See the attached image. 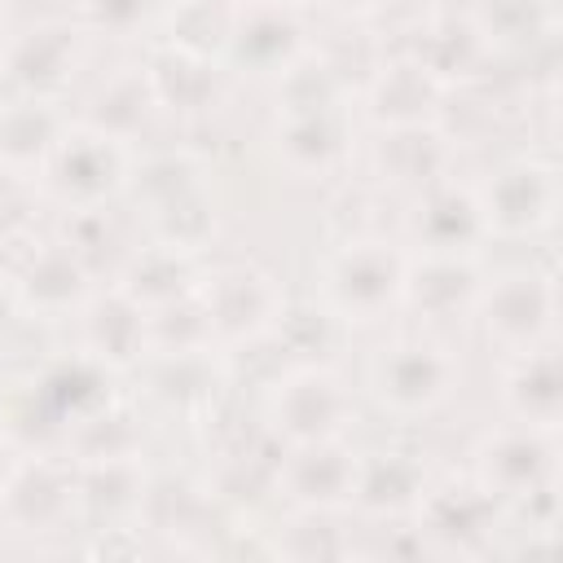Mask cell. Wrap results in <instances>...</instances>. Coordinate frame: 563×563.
I'll return each instance as SVG.
<instances>
[{
  "instance_id": "cell-25",
  "label": "cell",
  "mask_w": 563,
  "mask_h": 563,
  "mask_svg": "<svg viewBox=\"0 0 563 563\" xmlns=\"http://www.w3.org/2000/svg\"><path fill=\"white\" fill-rule=\"evenodd\" d=\"M66 330L70 347L110 369L114 378H132L150 356V312L128 299L114 282H101Z\"/></svg>"
},
{
  "instance_id": "cell-18",
  "label": "cell",
  "mask_w": 563,
  "mask_h": 563,
  "mask_svg": "<svg viewBox=\"0 0 563 563\" xmlns=\"http://www.w3.org/2000/svg\"><path fill=\"white\" fill-rule=\"evenodd\" d=\"M136 62L145 70V84H150V97H154L163 128H185V132L207 128L229 101L233 79L224 75V66L211 53H194L185 44L150 35L141 44Z\"/></svg>"
},
{
  "instance_id": "cell-32",
  "label": "cell",
  "mask_w": 563,
  "mask_h": 563,
  "mask_svg": "<svg viewBox=\"0 0 563 563\" xmlns=\"http://www.w3.org/2000/svg\"><path fill=\"white\" fill-rule=\"evenodd\" d=\"M145 422L150 413L141 405H132L128 396H114L110 405L84 413L57 444L62 457L79 462H106V457H132L145 453Z\"/></svg>"
},
{
  "instance_id": "cell-44",
  "label": "cell",
  "mask_w": 563,
  "mask_h": 563,
  "mask_svg": "<svg viewBox=\"0 0 563 563\" xmlns=\"http://www.w3.org/2000/svg\"><path fill=\"white\" fill-rule=\"evenodd\" d=\"M4 194H13V189H9V185H4V180H0V198H4Z\"/></svg>"
},
{
  "instance_id": "cell-9",
  "label": "cell",
  "mask_w": 563,
  "mask_h": 563,
  "mask_svg": "<svg viewBox=\"0 0 563 563\" xmlns=\"http://www.w3.org/2000/svg\"><path fill=\"white\" fill-rule=\"evenodd\" d=\"M141 163V145L119 141L101 128H88L70 114L40 185L35 198L48 211H97V207H123L132 176Z\"/></svg>"
},
{
  "instance_id": "cell-29",
  "label": "cell",
  "mask_w": 563,
  "mask_h": 563,
  "mask_svg": "<svg viewBox=\"0 0 563 563\" xmlns=\"http://www.w3.org/2000/svg\"><path fill=\"white\" fill-rule=\"evenodd\" d=\"M75 479H79L84 532L88 528H132L145 515L150 484H154V462H150V453L106 457V462H79L75 466Z\"/></svg>"
},
{
  "instance_id": "cell-33",
  "label": "cell",
  "mask_w": 563,
  "mask_h": 563,
  "mask_svg": "<svg viewBox=\"0 0 563 563\" xmlns=\"http://www.w3.org/2000/svg\"><path fill=\"white\" fill-rule=\"evenodd\" d=\"M356 519L352 515H325V510H282L264 537H268V554L273 559H352L361 554L356 541Z\"/></svg>"
},
{
  "instance_id": "cell-19",
  "label": "cell",
  "mask_w": 563,
  "mask_h": 563,
  "mask_svg": "<svg viewBox=\"0 0 563 563\" xmlns=\"http://www.w3.org/2000/svg\"><path fill=\"white\" fill-rule=\"evenodd\" d=\"M462 471L488 497H497L501 510H506L519 497H528V493H537V488L559 479V431L497 418L493 427H484L471 440Z\"/></svg>"
},
{
  "instance_id": "cell-7",
  "label": "cell",
  "mask_w": 563,
  "mask_h": 563,
  "mask_svg": "<svg viewBox=\"0 0 563 563\" xmlns=\"http://www.w3.org/2000/svg\"><path fill=\"white\" fill-rule=\"evenodd\" d=\"M471 185L488 229V246H532L554 233L563 211V180L550 154H506L471 176Z\"/></svg>"
},
{
  "instance_id": "cell-11",
  "label": "cell",
  "mask_w": 563,
  "mask_h": 563,
  "mask_svg": "<svg viewBox=\"0 0 563 563\" xmlns=\"http://www.w3.org/2000/svg\"><path fill=\"white\" fill-rule=\"evenodd\" d=\"M132 378H136V405L145 413L211 431L233 387V356L216 343L150 352Z\"/></svg>"
},
{
  "instance_id": "cell-41",
  "label": "cell",
  "mask_w": 563,
  "mask_h": 563,
  "mask_svg": "<svg viewBox=\"0 0 563 563\" xmlns=\"http://www.w3.org/2000/svg\"><path fill=\"white\" fill-rule=\"evenodd\" d=\"M9 31H13V22H4V18H0V70H4V48H9Z\"/></svg>"
},
{
  "instance_id": "cell-16",
  "label": "cell",
  "mask_w": 563,
  "mask_h": 563,
  "mask_svg": "<svg viewBox=\"0 0 563 563\" xmlns=\"http://www.w3.org/2000/svg\"><path fill=\"white\" fill-rule=\"evenodd\" d=\"M356 167L378 194H391L396 202H405L409 194L462 172V136L449 128V119L374 128V132H361Z\"/></svg>"
},
{
  "instance_id": "cell-43",
  "label": "cell",
  "mask_w": 563,
  "mask_h": 563,
  "mask_svg": "<svg viewBox=\"0 0 563 563\" xmlns=\"http://www.w3.org/2000/svg\"><path fill=\"white\" fill-rule=\"evenodd\" d=\"M4 378H9V369H4V352H0V387H4Z\"/></svg>"
},
{
  "instance_id": "cell-15",
  "label": "cell",
  "mask_w": 563,
  "mask_h": 563,
  "mask_svg": "<svg viewBox=\"0 0 563 563\" xmlns=\"http://www.w3.org/2000/svg\"><path fill=\"white\" fill-rule=\"evenodd\" d=\"M409 523L427 554L479 559L497 550V537L506 532V510L466 471H435Z\"/></svg>"
},
{
  "instance_id": "cell-13",
  "label": "cell",
  "mask_w": 563,
  "mask_h": 563,
  "mask_svg": "<svg viewBox=\"0 0 563 563\" xmlns=\"http://www.w3.org/2000/svg\"><path fill=\"white\" fill-rule=\"evenodd\" d=\"M92 48L97 44L70 13H44V18L13 22L4 70H0V92H26V97H48V101L70 106L88 79Z\"/></svg>"
},
{
  "instance_id": "cell-28",
  "label": "cell",
  "mask_w": 563,
  "mask_h": 563,
  "mask_svg": "<svg viewBox=\"0 0 563 563\" xmlns=\"http://www.w3.org/2000/svg\"><path fill=\"white\" fill-rule=\"evenodd\" d=\"M497 409L523 427H563V356L559 343L523 356H497Z\"/></svg>"
},
{
  "instance_id": "cell-6",
  "label": "cell",
  "mask_w": 563,
  "mask_h": 563,
  "mask_svg": "<svg viewBox=\"0 0 563 563\" xmlns=\"http://www.w3.org/2000/svg\"><path fill=\"white\" fill-rule=\"evenodd\" d=\"M317 13L299 0H229V22L216 62L233 84L273 88L290 66H299L312 48Z\"/></svg>"
},
{
  "instance_id": "cell-2",
  "label": "cell",
  "mask_w": 563,
  "mask_h": 563,
  "mask_svg": "<svg viewBox=\"0 0 563 563\" xmlns=\"http://www.w3.org/2000/svg\"><path fill=\"white\" fill-rule=\"evenodd\" d=\"M466 387V356L453 334L405 325L387 334L361 374V391L396 427H422L440 418Z\"/></svg>"
},
{
  "instance_id": "cell-12",
  "label": "cell",
  "mask_w": 563,
  "mask_h": 563,
  "mask_svg": "<svg viewBox=\"0 0 563 563\" xmlns=\"http://www.w3.org/2000/svg\"><path fill=\"white\" fill-rule=\"evenodd\" d=\"M264 145L273 167L290 185H339L356 176V150H361V123L352 106H325V110H268Z\"/></svg>"
},
{
  "instance_id": "cell-21",
  "label": "cell",
  "mask_w": 563,
  "mask_h": 563,
  "mask_svg": "<svg viewBox=\"0 0 563 563\" xmlns=\"http://www.w3.org/2000/svg\"><path fill=\"white\" fill-rule=\"evenodd\" d=\"M449 92L400 48H383L365 62L352 88V110L361 132L374 128H405V123H431L444 119Z\"/></svg>"
},
{
  "instance_id": "cell-8",
  "label": "cell",
  "mask_w": 563,
  "mask_h": 563,
  "mask_svg": "<svg viewBox=\"0 0 563 563\" xmlns=\"http://www.w3.org/2000/svg\"><path fill=\"white\" fill-rule=\"evenodd\" d=\"M9 246H18V255L0 260V273L9 277L22 321L35 325H70L75 312L92 299V290L106 282L66 238H57L53 229H31L18 224L4 233Z\"/></svg>"
},
{
  "instance_id": "cell-27",
  "label": "cell",
  "mask_w": 563,
  "mask_h": 563,
  "mask_svg": "<svg viewBox=\"0 0 563 563\" xmlns=\"http://www.w3.org/2000/svg\"><path fill=\"white\" fill-rule=\"evenodd\" d=\"M70 114L88 128H101L119 141H132V145H150V136L163 128L158 110H154V97H150V84H145V70L141 62H119L101 75H88L84 88L75 92L70 101Z\"/></svg>"
},
{
  "instance_id": "cell-5",
  "label": "cell",
  "mask_w": 563,
  "mask_h": 563,
  "mask_svg": "<svg viewBox=\"0 0 563 563\" xmlns=\"http://www.w3.org/2000/svg\"><path fill=\"white\" fill-rule=\"evenodd\" d=\"M198 308L207 317L211 343L229 356L277 343L290 317L286 282L260 260H202Z\"/></svg>"
},
{
  "instance_id": "cell-10",
  "label": "cell",
  "mask_w": 563,
  "mask_h": 563,
  "mask_svg": "<svg viewBox=\"0 0 563 563\" xmlns=\"http://www.w3.org/2000/svg\"><path fill=\"white\" fill-rule=\"evenodd\" d=\"M471 330L497 356H523L532 347L559 343V277L550 264L515 260L488 264Z\"/></svg>"
},
{
  "instance_id": "cell-38",
  "label": "cell",
  "mask_w": 563,
  "mask_h": 563,
  "mask_svg": "<svg viewBox=\"0 0 563 563\" xmlns=\"http://www.w3.org/2000/svg\"><path fill=\"white\" fill-rule=\"evenodd\" d=\"M18 325H22V308H18V295H13L9 277L0 273V352H4V343H9V334Z\"/></svg>"
},
{
  "instance_id": "cell-3",
  "label": "cell",
  "mask_w": 563,
  "mask_h": 563,
  "mask_svg": "<svg viewBox=\"0 0 563 563\" xmlns=\"http://www.w3.org/2000/svg\"><path fill=\"white\" fill-rule=\"evenodd\" d=\"M409 246L396 233H347L312 264V303L339 330H378L400 321Z\"/></svg>"
},
{
  "instance_id": "cell-20",
  "label": "cell",
  "mask_w": 563,
  "mask_h": 563,
  "mask_svg": "<svg viewBox=\"0 0 563 563\" xmlns=\"http://www.w3.org/2000/svg\"><path fill=\"white\" fill-rule=\"evenodd\" d=\"M484 277H488V251H466V255L409 251L400 321L457 339L475 317Z\"/></svg>"
},
{
  "instance_id": "cell-39",
  "label": "cell",
  "mask_w": 563,
  "mask_h": 563,
  "mask_svg": "<svg viewBox=\"0 0 563 563\" xmlns=\"http://www.w3.org/2000/svg\"><path fill=\"white\" fill-rule=\"evenodd\" d=\"M22 457H26V449L0 427V497H4V488H9V479H13V471H18Z\"/></svg>"
},
{
  "instance_id": "cell-26",
  "label": "cell",
  "mask_w": 563,
  "mask_h": 563,
  "mask_svg": "<svg viewBox=\"0 0 563 563\" xmlns=\"http://www.w3.org/2000/svg\"><path fill=\"white\" fill-rule=\"evenodd\" d=\"M66 123H70L66 101L0 92V180L9 189L35 194Z\"/></svg>"
},
{
  "instance_id": "cell-1",
  "label": "cell",
  "mask_w": 563,
  "mask_h": 563,
  "mask_svg": "<svg viewBox=\"0 0 563 563\" xmlns=\"http://www.w3.org/2000/svg\"><path fill=\"white\" fill-rule=\"evenodd\" d=\"M123 207L132 211L136 238H150L202 260L224 233V198L216 185V163L207 150L189 141L163 145V150L145 145Z\"/></svg>"
},
{
  "instance_id": "cell-35",
  "label": "cell",
  "mask_w": 563,
  "mask_h": 563,
  "mask_svg": "<svg viewBox=\"0 0 563 563\" xmlns=\"http://www.w3.org/2000/svg\"><path fill=\"white\" fill-rule=\"evenodd\" d=\"M57 238H66L101 277H110V268L123 260V251L136 238H123L119 224V207H97V211H62L53 224Z\"/></svg>"
},
{
  "instance_id": "cell-23",
  "label": "cell",
  "mask_w": 563,
  "mask_h": 563,
  "mask_svg": "<svg viewBox=\"0 0 563 563\" xmlns=\"http://www.w3.org/2000/svg\"><path fill=\"white\" fill-rule=\"evenodd\" d=\"M361 475V444L352 435L295 444L277 453L273 475V501L282 510H325V515H352Z\"/></svg>"
},
{
  "instance_id": "cell-34",
  "label": "cell",
  "mask_w": 563,
  "mask_h": 563,
  "mask_svg": "<svg viewBox=\"0 0 563 563\" xmlns=\"http://www.w3.org/2000/svg\"><path fill=\"white\" fill-rule=\"evenodd\" d=\"M167 0H75L70 18L88 31L92 44H132L150 40Z\"/></svg>"
},
{
  "instance_id": "cell-14",
  "label": "cell",
  "mask_w": 563,
  "mask_h": 563,
  "mask_svg": "<svg viewBox=\"0 0 563 563\" xmlns=\"http://www.w3.org/2000/svg\"><path fill=\"white\" fill-rule=\"evenodd\" d=\"M0 528L13 537V545L35 550H48V541L57 537L84 532L79 479L70 457H62L57 449H26L0 497Z\"/></svg>"
},
{
  "instance_id": "cell-37",
  "label": "cell",
  "mask_w": 563,
  "mask_h": 563,
  "mask_svg": "<svg viewBox=\"0 0 563 563\" xmlns=\"http://www.w3.org/2000/svg\"><path fill=\"white\" fill-rule=\"evenodd\" d=\"M391 4L400 0H312L317 13H330L339 22H352V26H365V22H378L391 13Z\"/></svg>"
},
{
  "instance_id": "cell-22",
  "label": "cell",
  "mask_w": 563,
  "mask_h": 563,
  "mask_svg": "<svg viewBox=\"0 0 563 563\" xmlns=\"http://www.w3.org/2000/svg\"><path fill=\"white\" fill-rule=\"evenodd\" d=\"M396 238L409 251L427 255H466V251H488V229L475 202L471 176L453 172L400 202Z\"/></svg>"
},
{
  "instance_id": "cell-24",
  "label": "cell",
  "mask_w": 563,
  "mask_h": 563,
  "mask_svg": "<svg viewBox=\"0 0 563 563\" xmlns=\"http://www.w3.org/2000/svg\"><path fill=\"white\" fill-rule=\"evenodd\" d=\"M431 479H435V462L422 444L391 440V444H378V449H361L352 519L361 528L409 523V515L418 510Z\"/></svg>"
},
{
  "instance_id": "cell-36",
  "label": "cell",
  "mask_w": 563,
  "mask_h": 563,
  "mask_svg": "<svg viewBox=\"0 0 563 563\" xmlns=\"http://www.w3.org/2000/svg\"><path fill=\"white\" fill-rule=\"evenodd\" d=\"M224 22H229V0H167L154 35L216 57L224 40Z\"/></svg>"
},
{
  "instance_id": "cell-31",
  "label": "cell",
  "mask_w": 563,
  "mask_h": 563,
  "mask_svg": "<svg viewBox=\"0 0 563 563\" xmlns=\"http://www.w3.org/2000/svg\"><path fill=\"white\" fill-rule=\"evenodd\" d=\"M497 66L550 48L559 35V0H466Z\"/></svg>"
},
{
  "instance_id": "cell-42",
  "label": "cell",
  "mask_w": 563,
  "mask_h": 563,
  "mask_svg": "<svg viewBox=\"0 0 563 563\" xmlns=\"http://www.w3.org/2000/svg\"><path fill=\"white\" fill-rule=\"evenodd\" d=\"M413 9H431V4H453V0H409Z\"/></svg>"
},
{
  "instance_id": "cell-17",
  "label": "cell",
  "mask_w": 563,
  "mask_h": 563,
  "mask_svg": "<svg viewBox=\"0 0 563 563\" xmlns=\"http://www.w3.org/2000/svg\"><path fill=\"white\" fill-rule=\"evenodd\" d=\"M391 48L409 53L449 97L475 92V88H484L501 70L497 57L484 44L475 18L466 13V0L413 9V18L400 26V40Z\"/></svg>"
},
{
  "instance_id": "cell-40",
  "label": "cell",
  "mask_w": 563,
  "mask_h": 563,
  "mask_svg": "<svg viewBox=\"0 0 563 563\" xmlns=\"http://www.w3.org/2000/svg\"><path fill=\"white\" fill-rule=\"evenodd\" d=\"M22 4H26V0H0V18H4V22H13Z\"/></svg>"
},
{
  "instance_id": "cell-4",
  "label": "cell",
  "mask_w": 563,
  "mask_h": 563,
  "mask_svg": "<svg viewBox=\"0 0 563 563\" xmlns=\"http://www.w3.org/2000/svg\"><path fill=\"white\" fill-rule=\"evenodd\" d=\"M356 418V387L330 356H286L255 396V422L277 449L352 435Z\"/></svg>"
},
{
  "instance_id": "cell-30",
  "label": "cell",
  "mask_w": 563,
  "mask_h": 563,
  "mask_svg": "<svg viewBox=\"0 0 563 563\" xmlns=\"http://www.w3.org/2000/svg\"><path fill=\"white\" fill-rule=\"evenodd\" d=\"M198 277H202V255H189V251L136 238L123 251V260L110 268L106 282H114L145 312H158V308H172V303L189 299L198 290Z\"/></svg>"
}]
</instances>
